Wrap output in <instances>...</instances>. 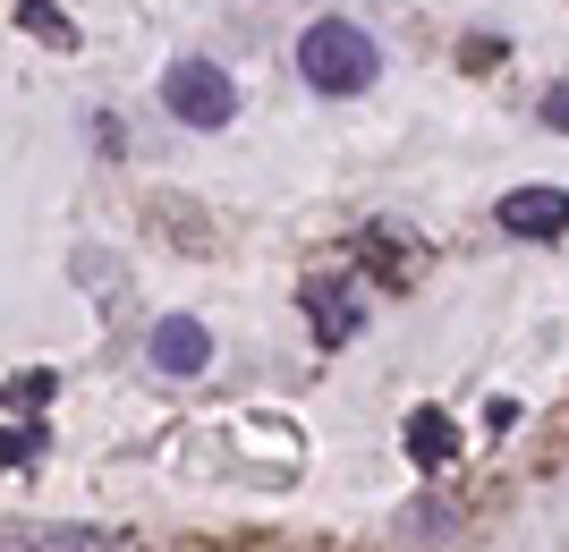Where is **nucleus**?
Instances as JSON below:
<instances>
[{"instance_id": "f257e3e1", "label": "nucleus", "mask_w": 569, "mask_h": 552, "mask_svg": "<svg viewBox=\"0 0 569 552\" xmlns=\"http://www.w3.org/2000/svg\"><path fill=\"white\" fill-rule=\"evenodd\" d=\"M298 77H307L315 94H366V86L382 77V51H375V34H366V26L315 18L307 34H298Z\"/></svg>"}, {"instance_id": "f03ea898", "label": "nucleus", "mask_w": 569, "mask_h": 552, "mask_svg": "<svg viewBox=\"0 0 569 552\" xmlns=\"http://www.w3.org/2000/svg\"><path fill=\"white\" fill-rule=\"evenodd\" d=\"M162 111H170V120H188V128H230L238 86L213 69V60H170V69H162Z\"/></svg>"}, {"instance_id": "7ed1b4c3", "label": "nucleus", "mask_w": 569, "mask_h": 552, "mask_svg": "<svg viewBox=\"0 0 569 552\" xmlns=\"http://www.w3.org/2000/svg\"><path fill=\"white\" fill-rule=\"evenodd\" d=\"M357 281H340V272H315L307 281V323H315V349H349L357 340Z\"/></svg>"}, {"instance_id": "20e7f679", "label": "nucleus", "mask_w": 569, "mask_h": 552, "mask_svg": "<svg viewBox=\"0 0 569 552\" xmlns=\"http://www.w3.org/2000/svg\"><path fill=\"white\" fill-rule=\"evenodd\" d=\"M501 230H510V239H561L569 230V188H510L501 195Z\"/></svg>"}, {"instance_id": "39448f33", "label": "nucleus", "mask_w": 569, "mask_h": 552, "mask_svg": "<svg viewBox=\"0 0 569 552\" xmlns=\"http://www.w3.org/2000/svg\"><path fill=\"white\" fill-rule=\"evenodd\" d=\"M213 365V332L196 314H162L153 323V374H204Z\"/></svg>"}, {"instance_id": "423d86ee", "label": "nucleus", "mask_w": 569, "mask_h": 552, "mask_svg": "<svg viewBox=\"0 0 569 552\" xmlns=\"http://www.w3.org/2000/svg\"><path fill=\"white\" fill-rule=\"evenodd\" d=\"M9 552H128V535H102V528H18Z\"/></svg>"}, {"instance_id": "0eeeda50", "label": "nucleus", "mask_w": 569, "mask_h": 552, "mask_svg": "<svg viewBox=\"0 0 569 552\" xmlns=\"http://www.w3.org/2000/svg\"><path fill=\"white\" fill-rule=\"evenodd\" d=\"M451 451H459V433L442 425V409H417V416H408V459H417V468H442Z\"/></svg>"}, {"instance_id": "6e6552de", "label": "nucleus", "mask_w": 569, "mask_h": 552, "mask_svg": "<svg viewBox=\"0 0 569 552\" xmlns=\"http://www.w3.org/2000/svg\"><path fill=\"white\" fill-rule=\"evenodd\" d=\"M18 26H34V34H43L51 51H69V43H77V26L60 18V9H51V0H18Z\"/></svg>"}, {"instance_id": "1a4fd4ad", "label": "nucleus", "mask_w": 569, "mask_h": 552, "mask_svg": "<svg viewBox=\"0 0 569 552\" xmlns=\"http://www.w3.org/2000/svg\"><path fill=\"white\" fill-rule=\"evenodd\" d=\"M9 468H18V476H34V468H43V425L9 416Z\"/></svg>"}, {"instance_id": "9d476101", "label": "nucleus", "mask_w": 569, "mask_h": 552, "mask_svg": "<svg viewBox=\"0 0 569 552\" xmlns=\"http://www.w3.org/2000/svg\"><path fill=\"white\" fill-rule=\"evenodd\" d=\"M26 400L43 409V400H51V374H18V383H9V409H26Z\"/></svg>"}, {"instance_id": "9b49d317", "label": "nucleus", "mask_w": 569, "mask_h": 552, "mask_svg": "<svg viewBox=\"0 0 569 552\" xmlns=\"http://www.w3.org/2000/svg\"><path fill=\"white\" fill-rule=\"evenodd\" d=\"M545 128H561V137H569V86H552V94H545Z\"/></svg>"}]
</instances>
